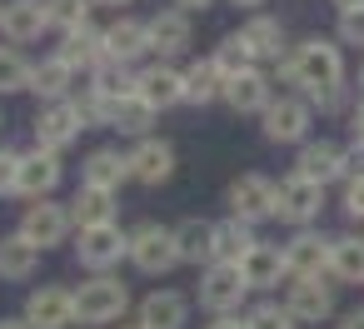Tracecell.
<instances>
[{
	"mask_svg": "<svg viewBox=\"0 0 364 329\" xmlns=\"http://www.w3.org/2000/svg\"><path fill=\"white\" fill-rule=\"evenodd\" d=\"M279 80L294 85V90H304V100L314 105L324 90L344 85V50H339V41L309 36V41L289 45V55L279 60Z\"/></svg>",
	"mask_w": 364,
	"mask_h": 329,
	"instance_id": "cell-1",
	"label": "cell"
},
{
	"mask_svg": "<svg viewBox=\"0 0 364 329\" xmlns=\"http://www.w3.org/2000/svg\"><path fill=\"white\" fill-rule=\"evenodd\" d=\"M329 259H334V234L324 230H294V239L284 244L289 279H329Z\"/></svg>",
	"mask_w": 364,
	"mask_h": 329,
	"instance_id": "cell-2",
	"label": "cell"
},
{
	"mask_svg": "<svg viewBox=\"0 0 364 329\" xmlns=\"http://www.w3.org/2000/svg\"><path fill=\"white\" fill-rule=\"evenodd\" d=\"M309 125H314V105L304 95H279L264 110V140L274 145H309Z\"/></svg>",
	"mask_w": 364,
	"mask_h": 329,
	"instance_id": "cell-3",
	"label": "cell"
},
{
	"mask_svg": "<svg viewBox=\"0 0 364 329\" xmlns=\"http://www.w3.org/2000/svg\"><path fill=\"white\" fill-rule=\"evenodd\" d=\"M319 210H324V185L299 180V175L279 180V205H274V220H284V225H294V230H314Z\"/></svg>",
	"mask_w": 364,
	"mask_h": 329,
	"instance_id": "cell-4",
	"label": "cell"
},
{
	"mask_svg": "<svg viewBox=\"0 0 364 329\" xmlns=\"http://www.w3.org/2000/svg\"><path fill=\"white\" fill-rule=\"evenodd\" d=\"M125 304H130L125 284L110 279V274H100V279L80 284V294H75V319H80V324H110V319L125 314Z\"/></svg>",
	"mask_w": 364,
	"mask_h": 329,
	"instance_id": "cell-5",
	"label": "cell"
},
{
	"mask_svg": "<svg viewBox=\"0 0 364 329\" xmlns=\"http://www.w3.org/2000/svg\"><path fill=\"white\" fill-rule=\"evenodd\" d=\"M130 259H135L140 274H165V269H175V264H180L175 230H165V225H140V230L130 234Z\"/></svg>",
	"mask_w": 364,
	"mask_h": 329,
	"instance_id": "cell-6",
	"label": "cell"
},
{
	"mask_svg": "<svg viewBox=\"0 0 364 329\" xmlns=\"http://www.w3.org/2000/svg\"><path fill=\"white\" fill-rule=\"evenodd\" d=\"M225 200H230V215H235V220L255 225V220H269V215H274V205H279V185L264 180V175H240V180L230 185Z\"/></svg>",
	"mask_w": 364,
	"mask_h": 329,
	"instance_id": "cell-7",
	"label": "cell"
},
{
	"mask_svg": "<svg viewBox=\"0 0 364 329\" xmlns=\"http://www.w3.org/2000/svg\"><path fill=\"white\" fill-rule=\"evenodd\" d=\"M250 294V284H245V274H240V264H210L205 269V284H200V304L220 319V314H235L240 309V299Z\"/></svg>",
	"mask_w": 364,
	"mask_h": 329,
	"instance_id": "cell-8",
	"label": "cell"
},
{
	"mask_svg": "<svg viewBox=\"0 0 364 329\" xmlns=\"http://www.w3.org/2000/svg\"><path fill=\"white\" fill-rule=\"evenodd\" d=\"M284 309L294 314V324H324V319H334V284H324V279H289Z\"/></svg>",
	"mask_w": 364,
	"mask_h": 329,
	"instance_id": "cell-9",
	"label": "cell"
},
{
	"mask_svg": "<svg viewBox=\"0 0 364 329\" xmlns=\"http://www.w3.org/2000/svg\"><path fill=\"white\" fill-rule=\"evenodd\" d=\"M26 324L31 329H65L75 324V294L60 289V284H46L26 299Z\"/></svg>",
	"mask_w": 364,
	"mask_h": 329,
	"instance_id": "cell-10",
	"label": "cell"
},
{
	"mask_svg": "<svg viewBox=\"0 0 364 329\" xmlns=\"http://www.w3.org/2000/svg\"><path fill=\"white\" fill-rule=\"evenodd\" d=\"M294 175L314 180V185H334V180H344V150L334 140H309L294 155Z\"/></svg>",
	"mask_w": 364,
	"mask_h": 329,
	"instance_id": "cell-11",
	"label": "cell"
},
{
	"mask_svg": "<svg viewBox=\"0 0 364 329\" xmlns=\"http://www.w3.org/2000/svg\"><path fill=\"white\" fill-rule=\"evenodd\" d=\"M235 115H264L274 100H269V75L255 65V70H245V75H235V80H225V95H220Z\"/></svg>",
	"mask_w": 364,
	"mask_h": 329,
	"instance_id": "cell-12",
	"label": "cell"
},
{
	"mask_svg": "<svg viewBox=\"0 0 364 329\" xmlns=\"http://www.w3.org/2000/svg\"><path fill=\"white\" fill-rule=\"evenodd\" d=\"M80 130H85V120H80V110H75V105H65V100H60V105H50V110L36 120V140H41V150H50V155H55V150H65Z\"/></svg>",
	"mask_w": 364,
	"mask_h": 329,
	"instance_id": "cell-13",
	"label": "cell"
},
{
	"mask_svg": "<svg viewBox=\"0 0 364 329\" xmlns=\"http://www.w3.org/2000/svg\"><path fill=\"white\" fill-rule=\"evenodd\" d=\"M65 230H70V215L60 210V205H31L26 210V220H21V234L36 244V249H50V244H60L65 239Z\"/></svg>",
	"mask_w": 364,
	"mask_h": 329,
	"instance_id": "cell-14",
	"label": "cell"
},
{
	"mask_svg": "<svg viewBox=\"0 0 364 329\" xmlns=\"http://www.w3.org/2000/svg\"><path fill=\"white\" fill-rule=\"evenodd\" d=\"M80 264H90V269H110L120 254H130V239L115 230V225H100V230H80Z\"/></svg>",
	"mask_w": 364,
	"mask_h": 329,
	"instance_id": "cell-15",
	"label": "cell"
},
{
	"mask_svg": "<svg viewBox=\"0 0 364 329\" xmlns=\"http://www.w3.org/2000/svg\"><path fill=\"white\" fill-rule=\"evenodd\" d=\"M240 274H245V284L250 289H274L279 279H289V264H284V249L279 244H255L250 249V259L240 264Z\"/></svg>",
	"mask_w": 364,
	"mask_h": 329,
	"instance_id": "cell-16",
	"label": "cell"
},
{
	"mask_svg": "<svg viewBox=\"0 0 364 329\" xmlns=\"http://www.w3.org/2000/svg\"><path fill=\"white\" fill-rule=\"evenodd\" d=\"M46 26H50V16H46V0H11V6L0 11V31H6L16 45L36 41Z\"/></svg>",
	"mask_w": 364,
	"mask_h": 329,
	"instance_id": "cell-17",
	"label": "cell"
},
{
	"mask_svg": "<svg viewBox=\"0 0 364 329\" xmlns=\"http://www.w3.org/2000/svg\"><path fill=\"white\" fill-rule=\"evenodd\" d=\"M55 185H60V160H55L50 150L21 155V175H16V190H21V195L41 200V195H50Z\"/></svg>",
	"mask_w": 364,
	"mask_h": 329,
	"instance_id": "cell-18",
	"label": "cell"
},
{
	"mask_svg": "<svg viewBox=\"0 0 364 329\" xmlns=\"http://www.w3.org/2000/svg\"><path fill=\"white\" fill-rule=\"evenodd\" d=\"M240 36H245V45H250L255 60H284V55H289V50H284V26H279L274 16H250V21L240 26Z\"/></svg>",
	"mask_w": 364,
	"mask_h": 329,
	"instance_id": "cell-19",
	"label": "cell"
},
{
	"mask_svg": "<svg viewBox=\"0 0 364 329\" xmlns=\"http://www.w3.org/2000/svg\"><path fill=\"white\" fill-rule=\"evenodd\" d=\"M135 95H140V100H150L155 110H170V105H180V100H185V75H180V70H170V65H155V70H145V75L135 80Z\"/></svg>",
	"mask_w": 364,
	"mask_h": 329,
	"instance_id": "cell-20",
	"label": "cell"
},
{
	"mask_svg": "<svg viewBox=\"0 0 364 329\" xmlns=\"http://www.w3.org/2000/svg\"><path fill=\"white\" fill-rule=\"evenodd\" d=\"M255 244H259V239H255V225H245V220H235V215L215 225V264H245Z\"/></svg>",
	"mask_w": 364,
	"mask_h": 329,
	"instance_id": "cell-21",
	"label": "cell"
},
{
	"mask_svg": "<svg viewBox=\"0 0 364 329\" xmlns=\"http://www.w3.org/2000/svg\"><path fill=\"white\" fill-rule=\"evenodd\" d=\"M130 175H135L140 185H165V180L175 175V150H170L165 140H145V145L130 155Z\"/></svg>",
	"mask_w": 364,
	"mask_h": 329,
	"instance_id": "cell-22",
	"label": "cell"
},
{
	"mask_svg": "<svg viewBox=\"0 0 364 329\" xmlns=\"http://www.w3.org/2000/svg\"><path fill=\"white\" fill-rule=\"evenodd\" d=\"M185 314H190L185 294H175V289H155V294L140 304V329H185Z\"/></svg>",
	"mask_w": 364,
	"mask_h": 329,
	"instance_id": "cell-23",
	"label": "cell"
},
{
	"mask_svg": "<svg viewBox=\"0 0 364 329\" xmlns=\"http://www.w3.org/2000/svg\"><path fill=\"white\" fill-rule=\"evenodd\" d=\"M150 50V26H140V21H115L110 31H105V55L115 60V65H130L135 55H145Z\"/></svg>",
	"mask_w": 364,
	"mask_h": 329,
	"instance_id": "cell-24",
	"label": "cell"
},
{
	"mask_svg": "<svg viewBox=\"0 0 364 329\" xmlns=\"http://www.w3.org/2000/svg\"><path fill=\"white\" fill-rule=\"evenodd\" d=\"M150 50H160V55L190 50V16L185 11H160L150 21Z\"/></svg>",
	"mask_w": 364,
	"mask_h": 329,
	"instance_id": "cell-25",
	"label": "cell"
},
{
	"mask_svg": "<svg viewBox=\"0 0 364 329\" xmlns=\"http://www.w3.org/2000/svg\"><path fill=\"white\" fill-rule=\"evenodd\" d=\"M85 190H120V180L130 175V155H115V150H95L90 160H85Z\"/></svg>",
	"mask_w": 364,
	"mask_h": 329,
	"instance_id": "cell-26",
	"label": "cell"
},
{
	"mask_svg": "<svg viewBox=\"0 0 364 329\" xmlns=\"http://www.w3.org/2000/svg\"><path fill=\"white\" fill-rule=\"evenodd\" d=\"M329 279H339V284H364V234H334Z\"/></svg>",
	"mask_w": 364,
	"mask_h": 329,
	"instance_id": "cell-27",
	"label": "cell"
},
{
	"mask_svg": "<svg viewBox=\"0 0 364 329\" xmlns=\"http://www.w3.org/2000/svg\"><path fill=\"white\" fill-rule=\"evenodd\" d=\"M41 264V249L26 234H6L0 239V279H31Z\"/></svg>",
	"mask_w": 364,
	"mask_h": 329,
	"instance_id": "cell-28",
	"label": "cell"
},
{
	"mask_svg": "<svg viewBox=\"0 0 364 329\" xmlns=\"http://www.w3.org/2000/svg\"><path fill=\"white\" fill-rule=\"evenodd\" d=\"M175 249H180V259H190V264H200V259L215 264V225H210V220H185V225H175Z\"/></svg>",
	"mask_w": 364,
	"mask_h": 329,
	"instance_id": "cell-29",
	"label": "cell"
},
{
	"mask_svg": "<svg viewBox=\"0 0 364 329\" xmlns=\"http://www.w3.org/2000/svg\"><path fill=\"white\" fill-rule=\"evenodd\" d=\"M60 60L75 70V65H85V70H100L110 55H105V36H95V31H70L65 36V45H60Z\"/></svg>",
	"mask_w": 364,
	"mask_h": 329,
	"instance_id": "cell-30",
	"label": "cell"
},
{
	"mask_svg": "<svg viewBox=\"0 0 364 329\" xmlns=\"http://www.w3.org/2000/svg\"><path fill=\"white\" fill-rule=\"evenodd\" d=\"M70 205H75V210H70V220H75L80 230L115 225V195H110V190H80Z\"/></svg>",
	"mask_w": 364,
	"mask_h": 329,
	"instance_id": "cell-31",
	"label": "cell"
},
{
	"mask_svg": "<svg viewBox=\"0 0 364 329\" xmlns=\"http://www.w3.org/2000/svg\"><path fill=\"white\" fill-rule=\"evenodd\" d=\"M215 95H225V75L215 70V60H200L185 70V100L190 105H210Z\"/></svg>",
	"mask_w": 364,
	"mask_h": 329,
	"instance_id": "cell-32",
	"label": "cell"
},
{
	"mask_svg": "<svg viewBox=\"0 0 364 329\" xmlns=\"http://www.w3.org/2000/svg\"><path fill=\"white\" fill-rule=\"evenodd\" d=\"M150 120H155V105H150V100H140V95H125V100H115V105H110V125H115V130H125V135H145V130H150Z\"/></svg>",
	"mask_w": 364,
	"mask_h": 329,
	"instance_id": "cell-33",
	"label": "cell"
},
{
	"mask_svg": "<svg viewBox=\"0 0 364 329\" xmlns=\"http://www.w3.org/2000/svg\"><path fill=\"white\" fill-rule=\"evenodd\" d=\"M210 60H215V70H220L225 80H235V75L255 70V55H250V45H245V36H240V31H235V36H225V41H220V50H215Z\"/></svg>",
	"mask_w": 364,
	"mask_h": 329,
	"instance_id": "cell-34",
	"label": "cell"
},
{
	"mask_svg": "<svg viewBox=\"0 0 364 329\" xmlns=\"http://www.w3.org/2000/svg\"><path fill=\"white\" fill-rule=\"evenodd\" d=\"M105 105H115V100H125V95H135V80H130V70L125 65H115V60H105L100 70H95V85H90Z\"/></svg>",
	"mask_w": 364,
	"mask_h": 329,
	"instance_id": "cell-35",
	"label": "cell"
},
{
	"mask_svg": "<svg viewBox=\"0 0 364 329\" xmlns=\"http://www.w3.org/2000/svg\"><path fill=\"white\" fill-rule=\"evenodd\" d=\"M31 90H36V95H46V100H60V95L70 90V65H65L60 55H55V60H46V65H36Z\"/></svg>",
	"mask_w": 364,
	"mask_h": 329,
	"instance_id": "cell-36",
	"label": "cell"
},
{
	"mask_svg": "<svg viewBox=\"0 0 364 329\" xmlns=\"http://www.w3.org/2000/svg\"><path fill=\"white\" fill-rule=\"evenodd\" d=\"M31 65H26V55L21 50H11V45H0V95H11V90H31Z\"/></svg>",
	"mask_w": 364,
	"mask_h": 329,
	"instance_id": "cell-37",
	"label": "cell"
},
{
	"mask_svg": "<svg viewBox=\"0 0 364 329\" xmlns=\"http://www.w3.org/2000/svg\"><path fill=\"white\" fill-rule=\"evenodd\" d=\"M46 16H50V26H60L65 36H70V31H85L90 0H46Z\"/></svg>",
	"mask_w": 364,
	"mask_h": 329,
	"instance_id": "cell-38",
	"label": "cell"
},
{
	"mask_svg": "<svg viewBox=\"0 0 364 329\" xmlns=\"http://www.w3.org/2000/svg\"><path fill=\"white\" fill-rule=\"evenodd\" d=\"M245 324H250V329H294V314H289L284 304H259V309H250Z\"/></svg>",
	"mask_w": 364,
	"mask_h": 329,
	"instance_id": "cell-39",
	"label": "cell"
},
{
	"mask_svg": "<svg viewBox=\"0 0 364 329\" xmlns=\"http://www.w3.org/2000/svg\"><path fill=\"white\" fill-rule=\"evenodd\" d=\"M339 210H344V220H349V225H364V180H344Z\"/></svg>",
	"mask_w": 364,
	"mask_h": 329,
	"instance_id": "cell-40",
	"label": "cell"
},
{
	"mask_svg": "<svg viewBox=\"0 0 364 329\" xmlns=\"http://www.w3.org/2000/svg\"><path fill=\"white\" fill-rule=\"evenodd\" d=\"M334 41H339V45H364V6H359V11H349V16H339Z\"/></svg>",
	"mask_w": 364,
	"mask_h": 329,
	"instance_id": "cell-41",
	"label": "cell"
},
{
	"mask_svg": "<svg viewBox=\"0 0 364 329\" xmlns=\"http://www.w3.org/2000/svg\"><path fill=\"white\" fill-rule=\"evenodd\" d=\"M349 90H354L349 80H344V85H334V90H324V95L314 100V110H319V115H339V110H354V105H349Z\"/></svg>",
	"mask_w": 364,
	"mask_h": 329,
	"instance_id": "cell-42",
	"label": "cell"
},
{
	"mask_svg": "<svg viewBox=\"0 0 364 329\" xmlns=\"http://www.w3.org/2000/svg\"><path fill=\"white\" fill-rule=\"evenodd\" d=\"M16 175H21V155L16 150H0V195L16 190Z\"/></svg>",
	"mask_w": 364,
	"mask_h": 329,
	"instance_id": "cell-43",
	"label": "cell"
},
{
	"mask_svg": "<svg viewBox=\"0 0 364 329\" xmlns=\"http://www.w3.org/2000/svg\"><path fill=\"white\" fill-rule=\"evenodd\" d=\"M344 180H364V145L344 150Z\"/></svg>",
	"mask_w": 364,
	"mask_h": 329,
	"instance_id": "cell-44",
	"label": "cell"
},
{
	"mask_svg": "<svg viewBox=\"0 0 364 329\" xmlns=\"http://www.w3.org/2000/svg\"><path fill=\"white\" fill-rule=\"evenodd\" d=\"M349 130H354V145H364V100L349 110Z\"/></svg>",
	"mask_w": 364,
	"mask_h": 329,
	"instance_id": "cell-45",
	"label": "cell"
},
{
	"mask_svg": "<svg viewBox=\"0 0 364 329\" xmlns=\"http://www.w3.org/2000/svg\"><path fill=\"white\" fill-rule=\"evenodd\" d=\"M334 329H364V304H359V309H344Z\"/></svg>",
	"mask_w": 364,
	"mask_h": 329,
	"instance_id": "cell-46",
	"label": "cell"
},
{
	"mask_svg": "<svg viewBox=\"0 0 364 329\" xmlns=\"http://www.w3.org/2000/svg\"><path fill=\"white\" fill-rule=\"evenodd\" d=\"M210 329H250V324H245V319H235V314H220Z\"/></svg>",
	"mask_w": 364,
	"mask_h": 329,
	"instance_id": "cell-47",
	"label": "cell"
},
{
	"mask_svg": "<svg viewBox=\"0 0 364 329\" xmlns=\"http://www.w3.org/2000/svg\"><path fill=\"white\" fill-rule=\"evenodd\" d=\"M329 6H334L339 16H349V11H359V6H364V0H329Z\"/></svg>",
	"mask_w": 364,
	"mask_h": 329,
	"instance_id": "cell-48",
	"label": "cell"
},
{
	"mask_svg": "<svg viewBox=\"0 0 364 329\" xmlns=\"http://www.w3.org/2000/svg\"><path fill=\"white\" fill-rule=\"evenodd\" d=\"M175 6H180V11L190 16V11H205V6H210V0H175Z\"/></svg>",
	"mask_w": 364,
	"mask_h": 329,
	"instance_id": "cell-49",
	"label": "cell"
},
{
	"mask_svg": "<svg viewBox=\"0 0 364 329\" xmlns=\"http://www.w3.org/2000/svg\"><path fill=\"white\" fill-rule=\"evenodd\" d=\"M0 329H31L26 319H0Z\"/></svg>",
	"mask_w": 364,
	"mask_h": 329,
	"instance_id": "cell-50",
	"label": "cell"
},
{
	"mask_svg": "<svg viewBox=\"0 0 364 329\" xmlns=\"http://www.w3.org/2000/svg\"><path fill=\"white\" fill-rule=\"evenodd\" d=\"M230 6H245V11H255V6H264V0H230Z\"/></svg>",
	"mask_w": 364,
	"mask_h": 329,
	"instance_id": "cell-51",
	"label": "cell"
},
{
	"mask_svg": "<svg viewBox=\"0 0 364 329\" xmlns=\"http://www.w3.org/2000/svg\"><path fill=\"white\" fill-rule=\"evenodd\" d=\"M105 6H130V0H105Z\"/></svg>",
	"mask_w": 364,
	"mask_h": 329,
	"instance_id": "cell-52",
	"label": "cell"
},
{
	"mask_svg": "<svg viewBox=\"0 0 364 329\" xmlns=\"http://www.w3.org/2000/svg\"><path fill=\"white\" fill-rule=\"evenodd\" d=\"M359 90H364V65H359Z\"/></svg>",
	"mask_w": 364,
	"mask_h": 329,
	"instance_id": "cell-53",
	"label": "cell"
},
{
	"mask_svg": "<svg viewBox=\"0 0 364 329\" xmlns=\"http://www.w3.org/2000/svg\"><path fill=\"white\" fill-rule=\"evenodd\" d=\"M0 11H6V6H0Z\"/></svg>",
	"mask_w": 364,
	"mask_h": 329,
	"instance_id": "cell-54",
	"label": "cell"
},
{
	"mask_svg": "<svg viewBox=\"0 0 364 329\" xmlns=\"http://www.w3.org/2000/svg\"><path fill=\"white\" fill-rule=\"evenodd\" d=\"M135 329H140V324H135Z\"/></svg>",
	"mask_w": 364,
	"mask_h": 329,
	"instance_id": "cell-55",
	"label": "cell"
}]
</instances>
